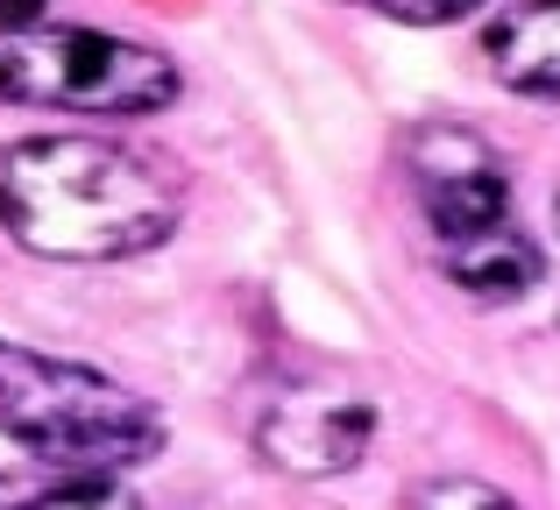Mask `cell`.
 Returning <instances> with one entry per match:
<instances>
[{
	"instance_id": "1",
	"label": "cell",
	"mask_w": 560,
	"mask_h": 510,
	"mask_svg": "<svg viewBox=\"0 0 560 510\" xmlns=\"http://www.w3.org/2000/svg\"><path fill=\"white\" fill-rule=\"evenodd\" d=\"M185 185L100 135H28L0 150V227L43 262H128L178 235Z\"/></svg>"
},
{
	"instance_id": "2",
	"label": "cell",
	"mask_w": 560,
	"mask_h": 510,
	"mask_svg": "<svg viewBox=\"0 0 560 510\" xmlns=\"http://www.w3.org/2000/svg\"><path fill=\"white\" fill-rule=\"evenodd\" d=\"M0 432L50 469H142L164 454V418L93 361L0 341Z\"/></svg>"
},
{
	"instance_id": "3",
	"label": "cell",
	"mask_w": 560,
	"mask_h": 510,
	"mask_svg": "<svg viewBox=\"0 0 560 510\" xmlns=\"http://www.w3.org/2000/svg\"><path fill=\"white\" fill-rule=\"evenodd\" d=\"M185 93V71L156 43L107 36L85 22L0 28V107L57 114H164Z\"/></svg>"
},
{
	"instance_id": "4",
	"label": "cell",
	"mask_w": 560,
	"mask_h": 510,
	"mask_svg": "<svg viewBox=\"0 0 560 510\" xmlns=\"http://www.w3.org/2000/svg\"><path fill=\"white\" fill-rule=\"evenodd\" d=\"M376 440V404L341 376H284L256 412V454L291 483H334L362 469Z\"/></svg>"
},
{
	"instance_id": "5",
	"label": "cell",
	"mask_w": 560,
	"mask_h": 510,
	"mask_svg": "<svg viewBox=\"0 0 560 510\" xmlns=\"http://www.w3.org/2000/svg\"><path fill=\"white\" fill-rule=\"evenodd\" d=\"M405 178L425 206V227L440 241L482 235L511 221V170L490 150V135L468 121H419L405 135Z\"/></svg>"
},
{
	"instance_id": "6",
	"label": "cell",
	"mask_w": 560,
	"mask_h": 510,
	"mask_svg": "<svg viewBox=\"0 0 560 510\" xmlns=\"http://www.w3.org/2000/svg\"><path fill=\"white\" fill-rule=\"evenodd\" d=\"M482 57L511 93L560 107V0H511L482 28Z\"/></svg>"
},
{
	"instance_id": "7",
	"label": "cell",
	"mask_w": 560,
	"mask_h": 510,
	"mask_svg": "<svg viewBox=\"0 0 560 510\" xmlns=\"http://www.w3.org/2000/svg\"><path fill=\"white\" fill-rule=\"evenodd\" d=\"M440 270H447V284H462L468 298H525V290L547 276V262L539 249L518 235V227H482V235H462V241H440Z\"/></svg>"
},
{
	"instance_id": "8",
	"label": "cell",
	"mask_w": 560,
	"mask_h": 510,
	"mask_svg": "<svg viewBox=\"0 0 560 510\" xmlns=\"http://www.w3.org/2000/svg\"><path fill=\"white\" fill-rule=\"evenodd\" d=\"M0 510H142V497L114 469H50L0 475Z\"/></svg>"
},
{
	"instance_id": "9",
	"label": "cell",
	"mask_w": 560,
	"mask_h": 510,
	"mask_svg": "<svg viewBox=\"0 0 560 510\" xmlns=\"http://www.w3.org/2000/svg\"><path fill=\"white\" fill-rule=\"evenodd\" d=\"M419 510H518L497 483H476V475H440V483L419 489Z\"/></svg>"
},
{
	"instance_id": "10",
	"label": "cell",
	"mask_w": 560,
	"mask_h": 510,
	"mask_svg": "<svg viewBox=\"0 0 560 510\" xmlns=\"http://www.w3.org/2000/svg\"><path fill=\"white\" fill-rule=\"evenodd\" d=\"M348 8L390 14V22H411V28H447V22H468L482 0H348Z\"/></svg>"
},
{
	"instance_id": "11",
	"label": "cell",
	"mask_w": 560,
	"mask_h": 510,
	"mask_svg": "<svg viewBox=\"0 0 560 510\" xmlns=\"http://www.w3.org/2000/svg\"><path fill=\"white\" fill-rule=\"evenodd\" d=\"M43 14V0H0V28H28Z\"/></svg>"
},
{
	"instance_id": "12",
	"label": "cell",
	"mask_w": 560,
	"mask_h": 510,
	"mask_svg": "<svg viewBox=\"0 0 560 510\" xmlns=\"http://www.w3.org/2000/svg\"><path fill=\"white\" fill-rule=\"evenodd\" d=\"M553 227H560V192H553Z\"/></svg>"
}]
</instances>
